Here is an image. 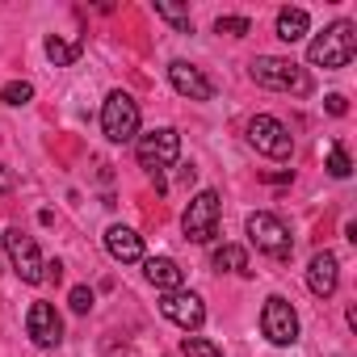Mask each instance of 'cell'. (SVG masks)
Here are the masks:
<instances>
[{
    "label": "cell",
    "mask_w": 357,
    "mask_h": 357,
    "mask_svg": "<svg viewBox=\"0 0 357 357\" xmlns=\"http://www.w3.org/2000/svg\"><path fill=\"white\" fill-rule=\"evenodd\" d=\"M353 55H357V26H353V22H332V26H328L319 38H311V47H307V63H311V68H324V72L344 68Z\"/></svg>",
    "instance_id": "obj_1"
},
{
    "label": "cell",
    "mask_w": 357,
    "mask_h": 357,
    "mask_svg": "<svg viewBox=\"0 0 357 357\" xmlns=\"http://www.w3.org/2000/svg\"><path fill=\"white\" fill-rule=\"evenodd\" d=\"M252 80L261 89H278V93H294V97H307L311 93V72L298 68L294 59H282V55H257L248 63Z\"/></svg>",
    "instance_id": "obj_2"
},
{
    "label": "cell",
    "mask_w": 357,
    "mask_h": 357,
    "mask_svg": "<svg viewBox=\"0 0 357 357\" xmlns=\"http://www.w3.org/2000/svg\"><path fill=\"white\" fill-rule=\"evenodd\" d=\"M101 130L109 143H130L139 135V101L122 89H114L101 105Z\"/></svg>",
    "instance_id": "obj_3"
},
{
    "label": "cell",
    "mask_w": 357,
    "mask_h": 357,
    "mask_svg": "<svg viewBox=\"0 0 357 357\" xmlns=\"http://www.w3.org/2000/svg\"><path fill=\"white\" fill-rule=\"evenodd\" d=\"M244 227H248V240L257 244V252H265V257H273V261H290L294 240H290V231H286V223H282L278 215L257 211V215H248Z\"/></svg>",
    "instance_id": "obj_4"
},
{
    "label": "cell",
    "mask_w": 357,
    "mask_h": 357,
    "mask_svg": "<svg viewBox=\"0 0 357 357\" xmlns=\"http://www.w3.org/2000/svg\"><path fill=\"white\" fill-rule=\"evenodd\" d=\"M219 215H223V202H219V194H215V190L194 194V202L185 206V219H181L185 240H194V244H211V240H215V231H219Z\"/></svg>",
    "instance_id": "obj_5"
},
{
    "label": "cell",
    "mask_w": 357,
    "mask_h": 357,
    "mask_svg": "<svg viewBox=\"0 0 357 357\" xmlns=\"http://www.w3.org/2000/svg\"><path fill=\"white\" fill-rule=\"evenodd\" d=\"M135 151H139V164L147 168V176L151 172H164L168 164H176V155H181V135H176L172 126H160L151 135H139Z\"/></svg>",
    "instance_id": "obj_6"
},
{
    "label": "cell",
    "mask_w": 357,
    "mask_h": 357,
    "mask_svg": "<svg viewBox=\"0 0 357 357\" xmlns=\"http://www.w3.org/2000/svg\"><path fill=\"white\" fill-rule=\"evenodd\" d=\"M248 143H252L261 155H269V160H286V155L294 151V135H290L286 122H278L273 114H257V118L248 122Z\"/></svg>",
    "instance_id": "obj_7"
},
{
    "label": "cell",
    "mask_w": 357,
    "mask_h": 357,
    "mask_svg": "<svg viewBox=\"0 0 357 357\" xmlns=\"http://www.w3.org/2000/svg\"><path fill=\"white\" fill-rule=\"evenodd\" d=\"M5 248H9V261H13V269H17L22 282H30V286L47 282V261H43L38 244H34L22 227H9V231H5Z\"/></svg>",
    "instance_id": "obj_8"
},
{
    "label": "cell",
    "mask_w": 357,
    "mask_h": 357,
    "mask_svg": "<svg viewBox=\"0 0 357 357\" xmlns=\"http://www.w3.org/2000/svg\"><path fill=\"white\" fill-rule=\"evenodd\" d=\"M160 315L172 319L176 328H185V332H198L206 324V307H202V298L194 290H168L160 298Z\"/></svg>",
    "instance_id": "obj_9"
},
{
    "label": "cell",
    "mask_w": 357,
    "mask_h": 357,
    "mask_svg": "<svg viewBox=\"0 0 357 357\" xmlns=\"http://www.w3.org/2000/svg\"><path fill=\"white\" fill-rule=\"evenodd\" d=\"M261 328H265V336H269L273 344H294V340H298V315H294V307H290L282 294H273V298L265 303Z\"/></svg>",
    "instance_id": "obj_10"
},
{
    "label": "cell",
    "mask_w": 357,
    "mask_h": 357,
    "mask_svg": "<svg viewBox=\"0 0 357 357\" xmlns=\"http://www.w3.org/2000/svg\"><path fill=\"white\" fill-rule=\"evenodd\" d=\"M168 84L181 93V97H190V101H211L215 97V84L202 76V68H194L185 59H172L168 63Z\"/></svg>",
    "instance_id": "obj_11"
},
{
    "label": "cell",
    "mask_w": 357,
    "mask_h": 357,
    "mask_svg": "<svg viewBox=\"0 0 357 357\" xmlns=\"http://www.w3.org/2000/svg\"><path fill=\"white\" fill-rule=\"evenodd\" d=\"M26 328H30V340L43 344V349H55L63 340V319L51 303H34L30 315H26Z\"/></svg>",
    "instance_id": "obj_12"
},
{
    "label": "cell",
    "mask_w": 357,
    "mask_h": 357,
    "mask_svg": "<svg viewBox=\"0 0 357 357\" xmlns=\"http://www.w3.org/2000/svg\"><path fill=\"white\" fill-rule=\"evenodd\" d=\"M336 282H340V265H336V252H315L311 265H307V290L315 298H332L336 294Z\"/></svg>",
    "instance_id": "obj_13"
},
{
    "label": "cell",
    "mask_w": 357,
    "mask_h": 357,
    "mask_svg": "<svg viewBox=\"0 0 357 357\" xmlns=\"http://www.w3.org/2000/svg\"><path fill=\"white\" fill-rule=\"evenodd\" d=\"M105 252L114 261H122V265H135V261H143V236L130 231V227H122V223H114L105 231Z\"/></svg>",
    "instance_id": "obj_14"
},
{
    "label": "cell",
    "mask_w": 357,
    "mask_h": 357,
    "mask_svg": "<svg viewBox=\"0 0 357 357\" xmlns=\"http://www.w3.org/2000/svg\"><path fill=\"white\" fill-rule=\"evenodd\" d=\"M143 273H147V282H151L155 290H164V294L185 286V269L176 265L172 257H147V261H143Z\"/></svg>",
    "instance_id": "obj_15"
},
{
    "label": "cell",
    "mask_w": 357,
    "mask_h": 357,
    "mask_svg": "<svg viewBox=\"0 0 357 357\" xmlns=\"http://www.w3.org/2000/svg\"><path fill=\"white\" fill-rule=\"evenodd\" d=\"M307 26H311L307 9H282V13H278V38H282V43L307 38Z\"/></svg>",
    "instance_id": "obj_16"
},
{
    "label": "cell",
    "mask_w": 357,
    "mask_h": 357,
    "mask_svg": "<svg viewBox=\"0 0 357 357\" xmlns=\"http://www.w3.org/2000/svg\"><path fill=\"white\" fill-rule=\"evenodd\" d=\"M80 51H84L80 38H59V34L47 38V59H51L55 68H72V63L80 59Z\"/></svg>",
    "instance_id": "obj_17"
},
{
    "label": "cell",
    "mask_w": 357,
    "mask_h": 357,
    "mask_svg": "<svg viewBox=\"0 0 357 357\" xmlns=\"http://www.w3.org/2000/svg\"><path fill=\"white\" fill-rule=\"evenodd\" d=\"M211 265H215L219 273H252V269H248V252H244L240 244H223V248H215Z\"/></svg>",
    "instance_id": "obj_18"
},
{
    "label": "cell",
    "mask_w": 357,
    "mask_h": 357,
    "mask_svg": "<svg viewBox=\"0 0 357 357\" xmlns=\"http://www.w3.org/2000/svg\"><path fill=\"white\" fill-rule=\"evenodd\" d=\"M155 13L164 17V22H172L176 30H181V34H190L194 30V22H190V13L181 9V5H172V0H155Z\"/></svg>",
    "instance_id": "obj_19"
},
{
    "label": "cell",
    "mask_w": 357,
    "mask_h": 357,
    "mask_svg": "<svg viewBox=\"0 0 357 357\" xmlns=\"http://www.w3.org/2000/svg\"><path fill=\"white\" fill-rule=\"evenodd\" d=\"M181 353H185V357H227V353H223L215 340H206V336H185V340H181Z\"/></svg>",
    "instance_id": "obj_20"
},
{
    "label": "cell",
    "mask_w": 357,
    "mask_h": 357,
    "mask_svg": "<svg viewBox=\"0 0 357 357\" xmlns=\"http://www.w3.org/2000/svg\"><path fill=\"white\" fill-rule=\"evenodd\" d=\"M328 172L336 176V181H344V176L353 172V164H349V151H344L340 143H332V151H328Z\"/></svg>",
    "instance_id": "obj_21"
},
{
    "label": "cell",
    "mask_w": 357,
    "mask_h": 357,
    "mask_svg": "<svg viewBox=\"0 0 357 357\" xmlns=\"http://www.w3.org/2000/svg\"><path fill=\"white\" fill-rule=\"evenodd\" d=\"M30 97H34V84L30 80H13L5 93H0V101H5V105H26Z\"/></svg>",
    "instance_id": "obj_22"
},
{
    "label": "cell",
    "mask_w": 357,
    "mask_h": 357,
    "mask_svg": "<svg viewBox=\"0 0 357 357\" xmlns=\"http://www.w3.org/2000/svg\"><path fill=\"white\" fill-rule=\"evenodd\" d=\"M252 30V22L248 17H219L215 22V34H231V38H244Z\"/></svg>",
    "instance_id": "obj_23"
},
{
    "label": "cell",
    "mask_w": 357,
    "mask_h": 357,
    "mask_svg": "<svg viewBox=\"0 0 357 357\" xmlns=\"http://www.w3.org/2000/svg\"><path fill=\"white\" fill-rule=\"evenodd\" d=\"M68 303H72V311H76V315H89V307H93V290H89V286H72Z\"/></svg>",
    "instance_id": "obj_24"
},
{
    "label": "cell",
    "mask_w": 357,
    "mask_h": 357,
    "mask_svg": "<svg viewBox=\"0 0 357 357\" xmlns=\"http://www.w3.org/2000/svg\"><path fill=\"white\" fill-rule=\"evenodd\" d=\"M324 109H328V114H332V118H340V114H344V109H349V101H344V97H340V93H328V97H324Z\"/></svg>",
    "instance_id": "obj_25"
},
{
    "label": "cell",
    "mask_w": 357,
    "mask_h": 357,
    "mask_svg": "<svg viewBox=\"0 0 357 357\" xmlns=\"http://www.w3.org/2000/svg\"><path fill=\"white\" fill-rule=\"evenodd\" d=\"M176 176H181V185H194L198 181V168L194 164H181V172H176Z\"/></svg>",
    "instance_id": "obj_26"
},
{
    "label": "cell",
    "mask_w": 357,
    "mask_h": 357,
    "mask_svg": "<svg viewBox=\"0 0 357 357\" xmlns=\"http://www.w3.org/2000/svg\"><path fill=\"white\" fill-rule=\"evenodd\" d=\"M9 190H13V172L0 164V194H9Z\"/></svg>",
    "instance_id": "obj_27"
}]
</instances>
